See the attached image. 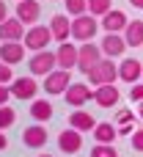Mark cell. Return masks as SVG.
I'll return each instance as SVG.
<instances>
[{"label":"cell","mask_w":143,"mask_h":157,"mask_svg":"<svg viewBox=\"0 0 143 157\" xmlns=\"http://www.w3.org/2000/svg\"><path fill=\"white\" fill-rule=\"evenodd\" d=\"M30 116H33V121H50V119H52V102H47V99H33Z\"/></svg>","instance_id":"603a6c76"},{"label":"cell","mask_w":143,"mask_h":157,"mask_svg":"<svg viewBox=\"0 0 143 157\" xmlns=\"http://www.w3.org/2000/svg\"><path fill=\"white\" fill-rule=\"evenodd\" d=\"M116 135H119V130H116V124H110V121H99V124L94 127V138H96V144H113Z\"/></svg>","instance_id":"44dd1931"},{"label":"cell","mask_w":143,"mask_h":157,"mask_svg":"<svg viewBox=\"0 0 143 157\" xmlns=\"http://www.w3.org/2000/svg\"><path fill=\"white\" fill-rule=\"evenodd\" d=\"M25 52H28V47H25V41H3L0 44V61H6V63H22L25 61Z\"/></svg>","instance_id":"4fadbf2b"},{"label":"cell","mask_w":143,"mask_h":157,"mask_svg":"<svg viewBox=\"0 0 143 157\" xmlns=\"http://www.w3.org/2000/svg\"><path fill=\"white\" fill-rule=\"evenodd\" d=\"M121 124H135V113L132 110H119L116 113V127H121Z\"/></svg>","instance_id":"83f0119b"},{"label":"cell","mask_w":143,"mask_h":157,"mask_svg":"<svg viewBox=\"0 0 143 157\" xmlns=\"http://www.w3.org/2000/svg\"><path fill=\"white\" fill-rule=\"evenodd\" d=\"M124 39L130 47H143V19H132L124 30Z\"/></svg>","instance_id":"7402d4cb"},{"label":"cell","mask_w":143,"mask_h":157,"mask_svg":"<svg viewBox=\"0 0 143 157\" xmlns=\"http://www.w3.org/2000/svg\"><path fill=\"white\" fill-rule=\"evenodd\" d=\"M119 80H124V83H130V86L141 83L143 80V63L135 61V58L121 61V66H119Z\"/></svg>","instance_id":"5bb4252c"},{"label":"cell","mask_w":143,"mask_h":157,"mask_svg":"<svg viewBox=\"0 0 143 157\" xmlns=\"http://www.w3.org/2000/svg\"><path fill=\"white\" fill-rule=\"evenodd\" d=\"M132 127H135V124H121V127H119V135H132Z\"/></svg>","instance_id":"d6a6232c"},{"label":"cell","mask_w":143,"mask_h":157,"mask_svg":"<svg viewBox=\"0 0 143 157\" xmlns=\"http://www.w3.org/2000/svg\"><path fill=\"white\" fill-rule=\"evenodd\" d=\"M102 52L107 55V58H119V55H124V50L130 47L127 44V39H124V33H105V39H102Z\"/></svg>","instance_id":"7c38bea8"},{"label":"cell","mask_w":143,"mask_h":157,"mask_svg":"<svg viewBox=\"0 0 143 157\" xmlns=\"http://www.w3.org/2000/svg\"><path fill=\"white\" fill-rule=\"evenodd\" d=\"M88 11V0H66V14L69 17H80Z\"/></svg>","instance_id":"cb8c5ba5"},{"label":"cell","mask_w":143,"mask_h":157,"mask_svg":"<svg viewBox=\"0 0 143 157\" xmlns=\"http://www.w3.org/2000/svg\"><path fill=\"white\" fill-rule=\"evenodd\" d=\"M138 116H141V121H143V102H138Z\"/></svg>","instance_id":"8d00e7d4"},{"label":"cell","mask_w":143,"mask_h":157,"mask_svg":"<svg viewBox=\"0 0 143 157\" xmlns=\"http://www.w3.org/2000/svg\"><path fill=\"white\" fill-rule=\"evenodd\" d=\"M22 41H25V47H28V50L39 52V50H47V44H50V41H55V39H52L50 25H47V28H44V25H30Z\"/></svg>","instance_id":"277c9868"},{"label":"cell","mask_w":143,"mask_h":157,"mask_svg":"<svg viewBox=\"0 0 143 157\" xmlns=\"http://www.w3.org/2000/svg\"><path fill=\"white\" fill-rule=\"evenodd\" d=\"M102 47L99 44H94V41H83L80 44V58H77V69L83 72V75H88V69H94L99 61H102Z\"/></svg>","instance_id":"5b68a950"},{"label":"cell","mask_w":143,"mask_h":157,"mask_svg":"<svg viewBox=\"0 0 143 157\" xmlns=\"http://www.w3.org/2000/svg\"><path fill=\"white\" fill-rule=\"evenodd\" d=\"M96 124H99V121H96V119H94L88 110H80V108H77V110L69 116V127L80 130V132H88V130L94 132V127H96Z\"/></svg>","instance_id":"ffe728a7"},{"label":"cell","mask_w":143,"mask_h":157,"mask_svg":"<svg viewBox=\"0 0 143 157\" xmlns=\"http://www.w3.org/2000/svg\"><path fill=\"white\" fill-rule=\"evenodd\" d=\"M47 138H50V132H47V127H41V121L33 124V127H28V130L22 132V144H25L28 149H44Z\"/></svg>","instance_id":"e0dca14e"},{"label":"cell","mask_w":143,"mask_h":157,"mask_svg":"<svg viewBox=\"0 0 143 157\" xmlns=\"http://www.w3.org/2000/svg\"><path fill=\"white\" fill-rule=\"evenodd\" d=\"M39 157H52V155H39Z\"/></svg>","instance_id":"74e56055"},{"label":"cell","mask_w":143,"mask_h":157,"mask_svg":"<svg viewBox=\"0 0 143 157\" xmlns=\"http://www.w3.org/2000/svg\"><path fill=\"white\" fill-rule=\"evenodd\" d=\"M25 28H28V25H25L19 17H8V19L0 22V39H3V41H22L25 33H28Z\"/></svg>","instance_id":"ba28073f"},{"label":"cell","mask_w":143,"mask_h":157,"mask_svg":"<svg viewBox=\"0 0 143 157\" xmlns=\"http://www.w3.org/2000/svg\"><path fill=\"white\" fill-rule=\"evenodd\" d=\"M107 11H110V0H88V14L105 17Z\"/></svg>","instance_id":"d4e9b609"},{"label":"cell","mask_w":143,"mask_h":157,"mask_svg":"<svg viewBox=\"0 0 143 157\" xmlns=\"http://www.w3.org/2000/svg\"><path fill=\"white\" fill-rule=\"evenodd\" d=\"M8 149V138H6V130H0V152Z\"/></svg>","instance_id":"836d02e7"},{"label":"cell","mask_w":143,"mask_h":157,"mask_svg":"<svg viewBox=\"0 0 143 157\" xmlns=\"http://www.w3.org/2000/svg\"><path fill=\"white\" fill-rule=\"evenodd\" d=\"M55 55H58V66L61 69H74L77 58H80V47L72 44V41H61V47L55 50Z\"/></svg>","instance_id":"2e32d148"},{"label":"cell","mask_w":143,"mask_h":157,"mask_svg":"<svg viewBox=\"0 0 143 157\" xmlns=\"http://www.w3.org/2000/svg\"><path fill=\"white\" fill-rule=\"evenodd\" d=\"M96 30H99V22L94 14L88 17V11L72 19V39H77V41H91L96 36Z\"/></svg>","instance_id":"7a4b0ae2"},{"label":"cell","mask_w":143,"mask_h":157,"mask_svg":"<svg viewBox=\"0 0 143 157\" xmlns=\"http://www.w3.org/2000/svg\"><path fill=\"white\" fill-rule=\"evenodd\" d=\"M14 94H11V86H6V83H0V108L3 105H8V99H11Z\"/></svg>","instance_id":"1f68e13d"},{"label":"cell","mask_w":143,"mask_h":157,"mask_svg":"<svg viewBox=\"0 0 143 157\" xmlns=\"http://www.w3.org/2000/svg\"><path fill=\"white\" fill-rule=\"evenodd\" d=\"M85 77H88V83H91V86H105V83H116V80H119V66H116V63H113L110 58H107V61L102 58V61H99V63H96L94 69H88V75H85Z\"/></svg>","instance_id":"3957f363"},{"label":"cell","mask_w":143,"mask_h":157,"mask_svg":"<svg viewBox=\"0 0 143 157\" xmlns=\"http://www.w3.org/2000/svg\"><path fill=\"white\" fill-rule=\"evenodd\" d=\"M88 99H94V88L85 86V83H72L66 88V105L72 108H80V105H88Z\"/></svg>","instance_id":"8fae6325"},{"label":"cell","mask_w":143,"mask_h":157,"mask_svg":"<svg viewBox=\"0 0 143 157\" xmlns=\"http://www.w3.org/2000/svg\"><path fill=\"white\" fill-rule=\"evenodd\" d=\"M50 30H52V39L61 44V41H69L72 36V22L66 19V14H55L52 22H50Z\"/></svg>","instance_id":"d6986e66"},{"label":"cell","mask_w":143,"mask_h":157,"mask_svg":"<svg viewBox=\"0 0 143 157\" xmlns=\"http://www.w3.org/2000/svg\"><path fill=\"white\" fill-rule=\"evenodd\" d=\"M127 25H130V19H127V14L119 11V8H110V11L102 17V28H105V33H124Z\"/></svg>","instance_id":"9a60e30c"},{"label":"cell","mask_w":143,"mask_h":157,"mask_svg":"<svg viewBox=\"0 0 143 157\" xmlns=\"http://www.w3.org/2000/svg\"><path fill=\"white\" fill-rule=\"evenodd\" d=\"M14 121H17V113H14V108L3 105V108H0V130H8Z\"/></svg>","instance_id":"484cf974"},{"label":"cell","mask_w":143,"mask_h":157,"mask_svg":"<svg viewBox=\"0 0 143 157\" xmlns=\"http://www.w3.org/2000/svg\"><path fill=\"white\" fill-rule=\"evenodd\" d=\"M28 69H30L33 77H47L52 69H58V55L50 52V50H39V52H33V58L28 61Z\"/></svg>","instance_id":"6da1fadb"},{"label":"cell","mask_w":143,"mask_h":157,"mask_svg":"<svg viewBox=\"0 0 143 157\" xmlns=\"http://www.w3.org/2000/svg\"><path fill=\"white\" fill-rule=\"evenodd\" d=\"M132 3V8H143V0H130Z\"/></svg>","instance_id":"d590c367"},{"label":"cell","mask_w":143,"mask_h":157,"mask_svg":"<svg viewBox=\"0 0 143 157\" xmlns=\"http://www.w3.org/2000/svg\"><path fill=\"white\" fill-rule=\"evenodd\" d=\"M132 149L135 152H143V127L132 132Z\"/></svg>","instance_id":"4dcf8cb0"},{"label":"cell","mask_w":143,"mask_h":157,"mask_svg":"<svg viewBox=\"0 0 143 157\" xmlns=\"http://www.w3.org/2000/svg\"><path fill=\"white\" fill-rule=\"evenodd\" d=\"M72 86V75H69V69H52L47 77H44V91L47 94H66V88Z\"/></svg>","instance_id":"8992f818"},{"label":"cell","mask_w":143,"mask_h":157,"mask_svg":"<svg viewBox=\"0 0 143 157\" xmlns=\"http://www.w3.org/2000/svg\"><path fill=\"white\" fill-rule=\"evenodd\" d=\"M8 86L17 99H36V94H39V83L33 77H14Z\"/></svg>","instance_id":"30bf717a"},{"label":"cell","mask_w":143,"mask_h":157,"mask_svg":"<svg viewBox=\"0 0 143 157\" xmlns=\"http://www.w3.org/2000/svg\"><path fill=\"white\" fill-rule=\"evenodd\" d=\"M130 99H132V102H143V83H135V86L130 88Z\"/></svg>","instance_id":"f546056e"},{"label":"cell","mask_w":143,"mask_h":157,"mask_svg":"<svg viewBox=\"0 0 143 157\" xmlns=\"http://www.w3.org/2000/svg\"><path fill=\"white\" fill-rule=\"evenodd\" d=\"M17 17L30 28V25L39 22V17H41V6H39L36 0H17Z\"/></svg>","instance_id":"ac0fdd59"},{"label":"cell","mask_w":143,"mask_h":157,"mask_svg":"<svg viewBox=\"0 0 143 157\" xmlns=\"http://www.w3.org/2000/svg\"><path fill=\"white\" fill-rule=\"evenodd\" d=\"M119 99H121V91L116 83H105V86L94 88V102L99 108H113V105H119Z\"/></svg>","instance_id":"9c48e42d"},{"label":"cell","mask_w":143,"mask_h":157,"mask_svg":"<svg viewBox=\"0 0 143 157\" xmlns=\"http://www.w3.org/2000/svg\"><path fill=\"white\" fill-rule=\"evenodd\" d=\"M91 157H119V152L113 149V144H96L91 149Z\"/></svg>","instance_id":"4316f807"},{"label":"cell","mask_w":143,"mask_h":157,"mask_svg":"<svg viewBox=\"0 0 143 157\" xmlns=\"http://www.w3.org/2000/svg\"><path fill=\"white\" fill-rule=\"evenodd\" d=\"M58 149L63 155H77L83 149V132L74 130V127H66L61 135H58Z\"/></svg>","instance_id":"52a82bcc"},{"label":"cell","mask_w":143,"mask_h":157,"mask_svg":"<svg viewBox=\"0 0 143 157\" xmlns=\"http://www.w3.org/2000/svg\"><path fill=\"white\" fill-rule=\"evenodd\" d=\"M14 80V69H11V63H6V61H0V83H11Z\"/></svg>","instance_id":"f1b7e54d"},{"label":"cell","mask_w":143,"mask_h":157,"mask_svg":"<svg viewBox=\"0 0 143 157\" xmlns=\"http://www.w3.org/2000/svg\"><path fill=\"white\" fill-rule=\"evenodd\" d=\"M3 19H8V6L0 0V22H3Z\"/></svg>","instance_id":"e575fe53"}]
</instances>
